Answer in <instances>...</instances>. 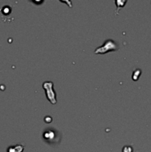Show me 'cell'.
Segmentation results:
<instances>
[{
    "instance_id": "obj_1",
    "label": "cell",
    "mask_w": 151,
    "mask_h": 152,
    "mask_svg": "<svg viewBox=\"0 0 151 152\" xmlns=\"http://www.w3.org/2000/svg\"><path fill=\"white\" fill-rule=\"evenodd\" d=\"M118 49V46L113 39H107L105 41L103 45L100 47H98L95 50L94 53L96 54H105L110 51H115Z\"/></svg>"
},
{
    "instance_id": "obj_2",
    "label": "cell",
    "mask_w": 151,
    "mask_h": 152,
    "mask_svg": "<svg viewBox=\"0 0 151 152\" xmlns=\"http://www.w3.org/2000/svg\"><path fill=\"white\" fill-rule=\"evenodd\" d=\"M43 88L45 91L46 97L51 104H56V96L53 90V83L52 82H44L42 85Z\"/></svg>"
},
{
    "instance_id": "obj_3",
    "label": "cell",
    "mask_w": 151,
    "mask_h": 152,
    "mask_svg": "<svg viewBox=\"0 0 151 152\" xmlns=\"http://www.w3.org/2000/svg\"><path fill=\"white\" fill-rule=\"evenodd\" d=\"M24 150V146L22 145L10 146L7 148V152H22Z\"/></svg>"
},
{
    "instance_id": "obj_4",
    "label": "cell",
    "mask_w": 151,
    "mask_h": 152,
    "mask_svg": "<svg viewBox=\"0 0 151 152\" xmlns=\"http://www.w3.org/2000/svg\"><path fill=\"white\" fill-rule=\"evenodd\" d=\"M141 74H142V71L140 69H136V71H133L132 78H133V79L134 81H137L139 79V76H141Z\"/></svg>"
},
{
    "instance_id": "obj_5",
    "label": "cell",
    "mask_w": 151,
    "mask_h": 152,
    "mask_svg": "<svg viewBox=\"0 0 151 152\" xmlns=\"http://www.w3.org/2000/svg\"><path fill=\"white\" fill-rule=\"evenodd\" d=\"M133 148L131 146H129V145H126L122 149V152H133Z\"/></svg>"
},
{
    "instance_id": "obj_6",
    "label": "cell",
    "mask_w": 151,
    "mask_h": 152,
    "mask_svg": "<svg viewBox=\"0 0 151 152\" xmlns=\"http://www.w3.org/2000/svg\"><path fill=\"white\" fill-rule=\"evenodd\" d=\"M126 2H127V1H124V2H122V1H121V5H118V3H116V2H115V4H116V5H118V8H117V10H116V11H115V12H116V14H118V10H119L120 8H122V7L124 6V5H125V4H126Z\"/></svg>"
}]
</instances>
